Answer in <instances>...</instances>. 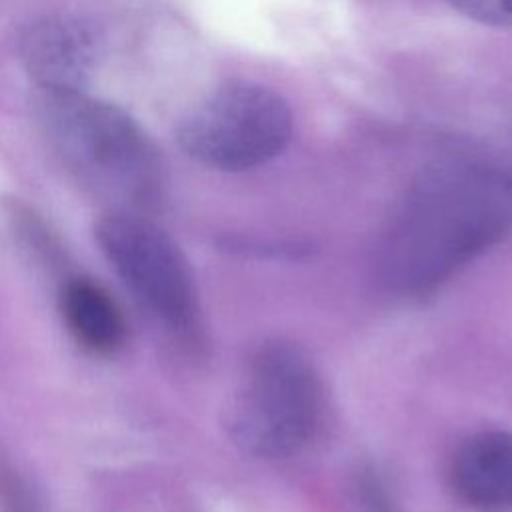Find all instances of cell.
Segmentation results:
<instances>
[{"instance_id": "cell-1", "label": "cell", "mask_w": 512, "mask_h": 512, "mask_svg": "<svg viewBox=\"0 0 512 512\" xmlns=\"http://www.w3.org/2000/svg\"><path fill=\"white\" fill-rule=\"evenodd\" d=\"M512 228V178L476 160L436 162L420 172L386 222L376 246L380 284L422 296Z\"/></svg>"}, {"instance_id": "cell-2", "label": "cell", "mask_w": 512, "mask_h": 512, "mask_svg": "<svg viewBox=\"0 0 512 512\" xmlns=\"http://www.w3.org/2000/svg\"><path fill=\"white\" fill-rule=\"evenodd\" d=\"M40 120L56 156L86 186L130 206L158 198L162 158L122 108L86 92L44 94Z\"/></svg>"}, {"instance_id": "cell-3", "label": "cell", "mask_w": 512, "mask_h": 512, "mask_svg": "<svg viewBox=\"0 0 512 512\" xmlns=\"http://www.w3.org/2000/svg\"><path fill=\"white\" fill-rule=\"evenodd\" d=\"M324 418L326 394L314 362L290 342L268 340L246 362L226 428L252 456L288 458L318 438Z\"/></svg>"}, {"instance_id": "cell-4", "label": "cell", "mask_w": 512, "mask_h": 512, "mask_svg": "<svg viewBox=\"0 0 512 512\" xmlns=\"http://www.w3.org/2000/svg\"><path fill=\"white\" fill-rule=\"evenodd\" d=\"M180 148L198 164L242 172L276 158L292 138V112L272 88L226 80L198 100L180 120Z\"/></svg>"}, {"instance_id": "cell-5", "label": "cell", "mask_w": 512, "mask_h": 512, "mask_svg": "<svg viewBox=\"0 0 512 512\" xmlns=\"http://www.w3.org/2000/svg\"><path fill=\"white\" fill-rule=\"evenodd\" d=\"M96 242L134 298L170 330L190 334L198 324V298L178 244L148 218L114 210L94 226Z\"/></svg>"}, {"instance_id": "cell-6", "label": "cell", "mask_w": 512, "mask_h": 512, "mask_svg": "<svg viewBox=\"0 0 512 512\" xmlns=\"http://www.w3.org/2000/svg\"><path fill=\"white\" fill-rule=\"evenodd\" d=\"M94 30L72 16H46L20 36V60L44 94L86 92L96 62Z\"/></svg>"}, {"instance_id": "cell-7", "label": "cell", "mask_w": 512, "mask_h": 512, "mask_svg": "<svg viewBox=\"0 0 512 512\" xmlns=\"http://www.w3.org/2000/svg\"><path fill=\"white\" fill-rule=\"evenodd\" d=\"M448 484L466 506L482 512L512 510V432L468 436L450 456Z\"/></svg>"}, {"instance_id": "cell-8", "label": "cell", "mask_w": 512, "mask_h": 512, "mask_svg": "<svg viewBox=\"0 0 512 512\" xmlns=\"http://www.w3.org/2000/svg\"><path fill=\"white\" fill-rule=\"evenodd\" d=\"M58 304L68 332L86 350L108 356L126 344L128 326L118 302L90 278L64 282Z\"/></svg>"}, {"instance_id": "cell-9", "label": "cell", "mask_w": 512, "mask_h": 512, "mask_svg": "<svg viewBox=\"0 0 512 512\" xmlns=\"http://www.w3.org/2000/svg\"><path fill=\"white\" fill-rule=\"evenodd\" d=\"M466 18L494 26L512 28V0H446Z\"/></svg>"}, {"instance_id": "cell-10", "label": "cell", "mask_w": 512, "mask_h": 512, "mask_svg": "<svg viewBox=\"0 0 512 512\" xmlns=\"http://www.w3.org/2000/svg\"><path fill=\"white\" fill-rule=\"evenodd\" d=\"M358 494L366 512H396L386 488L374 474H362L358 482Z\"/></svg>"}]
</instances>
